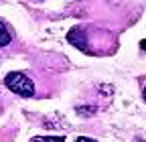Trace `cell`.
<instances>
[{
	"mask_svg": "<svg viewBox=\"0 0 146 142\" xmlns=\"http://www.w3.org/2000/svg\"><path fill=\"white\" fill-rule=\"evenodd\" d=\"M77 142H96V140H94V138H87V136H79Z\"/></svg>",
	"mask_w": 146,
	"mask_h": 142,
	"instance_id": "4",
	"label": "cell"
},
{
	"mask_svg": "<svg viewBox=\"0 0 146 142\" xmlns=\"http://www.w3.org/2000/svg\"><path fill=\"white\" fill-rule=\"evenodd\" d=\"M140 49H142V51H146V39H144V41L140 43Z\"/></svg>",
	"mask_w": 146,
	"mask_h": 142,
	"instance_id": "5",
	"label": "cell"
},
{
	"mask_svg": "<svg viewBox=\"0 0 146 142\" xmlns=\"http://www.w3.org/2000/svg\"><path fill=\"white\" fill-rule=\"evenodd\" d=\"M63 136H36L33 138V142H63Z\"/></svg>",
	"mask_w": 146,
	"mask_h": 142,
	"instance_id": "3",
	"label": "cell"
},
{
	"mask_svg": "<svg viewBox=\"0 0 146 142\" xmlns=\"http://www.w3.org/2000/svg\"><path fill=\"white\" fill-rule=\"evenodd\" d=\"M12 43H14V33H12V29H10L4 21H0V49H8Z\"/></svg>",
	"mask_w": 146,
	"mask_h": 142,
	"instance_id": "2",
	"label": "cell"
},
{
	"mask_svg": "<svg viewBox=\"0 0 146 142\" xmlns=\"http://www.w3.org/2000/svg\"><path fill=\"white\" fill-rule=\"evenodd\" d=\"M4 85L8 90L21 98H33L35 96V83L29 79V75H25L23 71H10L4 77Z\"/></svg>",
	"mask_w": 146,
	"mask_h": 142,
	"instance_id": "1",
	"label": "cell"
},
{
	"mask_svg": "<svg viewBox=\"0 0 146 142\" xmlns=\"http://www.w3.org/2000/svg\"><path fill=\"white\" fill-rule=\"evenodd\" d=\"M142 96H144V100H146V85H144V90H142Z\"/></svg>",
	"mask_w": 146,
	"mask_h": 142,
	"instance_id": "6",
	"label": "cell"
}]
</instances>
